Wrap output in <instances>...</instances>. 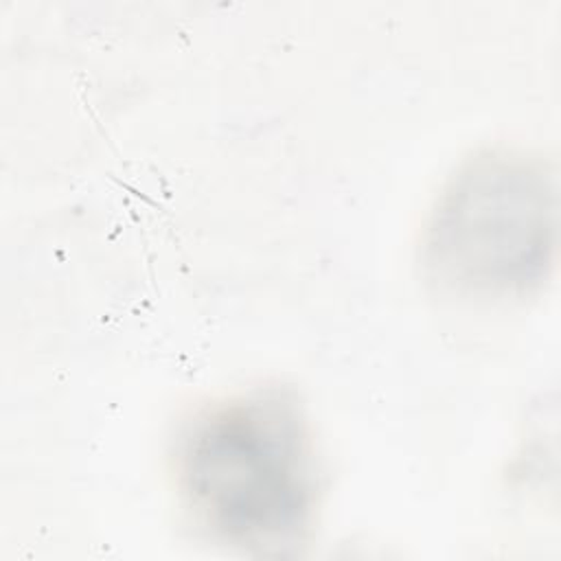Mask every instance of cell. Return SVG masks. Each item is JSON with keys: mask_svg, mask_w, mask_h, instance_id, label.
<instances>
[{"mask_svg": "<svg viewBox=\"0 0 561 561\" xmlns=\"http://www.w3.org/2000/svg\"><path fill=\"white\" fill-rule=\"evenodd\" d=\"M178 471L195 517L224 541L280 546L309 526L313 447L302 410L283 390H256L197 416Z\"/></svg>", "mask_w": 561, "mask_h": 561, "instance_id": "6da1fadb", "label": "cell"}, {"mask_svg": "<svg viewBox=\"0 0 561 561\" xmlns=\"http://www.w3.org/2000/svg\"><path fill=\"white\" fill-rule=\"evenodd\" d=\"M554 252V186L543 164L489 153L443 193L425 239V265L443 287L469 296L524 291Z\"/></svg>", "mask_w": 561, "mask_h": 561, "instance_id": "7a4b0ae2", "label": "cell"}]
</instances>
